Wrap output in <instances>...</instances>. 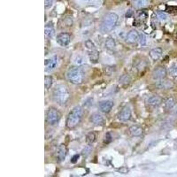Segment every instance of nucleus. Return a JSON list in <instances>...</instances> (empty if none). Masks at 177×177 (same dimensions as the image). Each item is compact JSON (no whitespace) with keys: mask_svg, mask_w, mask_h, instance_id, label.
<instances>
[{"mask_svg":"<svg viewBox=\"0 0 177 177\" xmlns=\"http://www.w3.org/2000/svg\"><path fill=\"white\" fill-rule=\"evenodd\" d=\"M118 20H119V17L115 13H107L102 21L101 25H100V31L103 34L111 32L115 27V26L117 25Z\"/></svg>","mask_w":177,"mask_h":177,"instance_id":"nucleus-3","label":"nucleus"},{"mask_svg":"<svg viewBox=\"0 0 177 177\" xmlns=\"http://www.w3.org/2000/svg\"><path fill=\"white\" fill-rule=\"evenodd\" d=\"M129 134L134 137H140L144 134V128L138 125H134L129 127Z\"/></svg>","mask_w":177,"mask_h":177,"instance_id":"nucleus-13","label":"nucleus"},{"mask_svg":"<svg viewBox=\"0 0 177 177\" xmlns=\"http://www.w3.org/2000/svg\"><path fill=\"white\" fill-rule=\"evenodd\" d=\"M53 84V78L51 76H46L44 77V86L45 90H50Z\"/></svg>","mask_w":177,"mask_h":177,"instance_id":"nucleus-24","label":"nucleus"},{"mask_svg":"<svg viewBox=\"0 0 177 177\" xmlns=\"http://www.w3.org/2000/svg\"><path fill=\"white\" fill-rule=\"evenodd\" d=\"M167 75V71L166 67L163 66H159V67H157L156 68H154L152 74V79L155 81H160V80L165 79Z\"/></svg>","mask_w":177,"mask_h":177,"instance_id":"nucleus-6","label":"nucleus"},{"mask_svg":"<svg viewBox=\"0 0 177 177\" xmlns=\"http://www.w3.org/2000/svg\"><path fill=\"white\" fill-rule=\"evenodd\" d=\"M176 104V99L174 98V97H169L165 99L164 101V106L167 110H170L172 109Z\"/></svg>","mask_w":177,"mask_h":177,"instance_id":"nucleus-18","label":"nucleus"},{"mask_svg":"<svg viewBox=\"0 0 177 177\" xmlns=\"http://www.w3.org/2000/svg\"><path fill=\"white\" fill-rule=\"evenodd\" d=\"M113 102L112 100H103L99 103L98 106H99V110L102 113H108L112 111L113 107Z\"/></svg>","mask_w":177,"mask_h":177,"instance_id":"nucleus-11","label":"nucleus"},{"mask_svg":"<svg viewBox=\"0 0 177 177\" xmlns=\"http://www.w3.org/2000/svg\"><path fill=\"white\" fill-rule=\"evenodd\" d=\"M118 119L121 121H128L131 119V109L129 106L127 105L122 108L118 115Z\"/></svg>","mask_w":177,"mask_h":177,"instance_id":"nucleus-9","label":"nucleus"},{"mask_svg":"<svg viewBox=\"0 0 177 177\" xmlns=\"http://www.w3.org/2000/svg\"><path fill=\"white\" fill-rule=\"evenodd\" d=\"M67 152V147H66L64 144H60V145L58 147V149H57V151H56V153H55L56 160L59 161V162L63 161V160L66 158Z\"/></svg>","mask_w":177,"mask_h":177,"instance_id":"nucleus-8","label":"nucleus"},{"mask_svg":"<svg viewBox=\"0 0 177 177\" xmlns=\"http://www.w3.org/2000/svg\"><path fill=\"white\" fill-rule=\"evenodd\" d=\"M58 65V58L53 57L50 59H45V71L51 72Z\"/></svg>","mask_w":177,"mask_h":177,"instance_id":"nucleus-15","label":"nucleus"},{"mask_svg":"<svg viewBox=\"0 0 177 177\" xmlns=\"http://www.w3.org/2000/svg\"><path fill=\"white\" fill-rule=\"evenodd\" d=\"M84 44H85V47H86L87 49L90 50V51H92V50H95V49H96L95 44H94L91 40H87V41H85Z\"/></svg>","mask_w":177,"mask_h":177,"instance_id":"nucleus-27","label":"nucleus"},{"mask_svg":"<svg viewBox=\"0 0 177 177\" xmlns=\"http://www.w3.org/2000/svg\"><path fill=\"white\" fill-rule=\"evenodd\" d=\"M53 1H54V0H44L45 7H49V6H51V4H53Z\"/></svg>","mask_w":177,"mask_h":177,"instance_id":"nucleus-33","label":"nucleus"},{"mask_svg":"<svg viewBox=\"0 0 177 177\" xmlns=\"http://www.w3.org/2000/svg\"><path fill=\"white\" fill-rule=\"evenodd\" d=\"M169 75L173 77H177V64H172L168 69Z\"/></svg>","mask_w":177,"mask_h":177,"instance_id":"nucleus-26","label":"nucleus"},{"mask_svg":"<svg viewBox=\"0 0 177 177\" xmlns=\"http://www.w3.org/2000/svg\"><path fill=\"white\" fill-rule=\"evenodd\" d=\"M90 121L91 123H93L94 125H97V126H99V125H103L104 122V117L103 115L100 114L99 113H94L90 115Z\"/></svg>","mask_w":177,"mask_h":177,"instance_id":"nucleus-12","label":"nucleus"},{"mask_svg":"<svg viewBox=\"0 0 177 177\" xmlns=\"http://www.w3.org/2000/svg\"><path fill=\"white\" fill-rule=\"evenodd\" d=\"M61 119V114L59 111L55 107H49L46 113V121L47 122L51 125H57Z\"/></svg>","mask_w":177,"mask_h":177,"instance_id":"nucleus-5","label":"nucleus"},{"mask_svg":"<svg viewBox=\"0 0 177 177\" xmlns=\"http://www.w3.org/2000/svg\"><path fill=\"white\" fill-rule=\"evenodd\" d=\"M91 152V147H90V146H88V147H86L85 149H83V151H82V155L84 156V157H87L90 153Z\"/></svg>","mask_w":177,"mask_h":177,"instance_id":"nucleus-30","label":"nucleus"},{"mask_svg":"<svg viewBox=\"0 0 177 177\" xmlns=\"http://www.w3.org/2000/svg\"><path fill=\"white\" fill-rule=\"evenodd\" d=\"M139 39V34L136 29H131L127 34L126 36V42L127 44H136Z\"/></svg>","mask_w":177,"mask_h":177,"instance_id":"nucleus-10","label":"nucleus"},{"mask_svg":"<svg viewBox=\"0 0 177 177\" xmlns=\"http://www.w3.org/2000/svg\"><path fill=\"white\" fill-rule=\"evenodd\" d=\"M138 41H139V43H140V44L142 46H144L146 44V37H145V36H144V33H140L139 34V39H138Z\"/></svg>","mask_w":177,"mask_h":177,"instance_id":"nucleus-28","label":"nucleus"},{"mask_svg":"<svg viewBox=\"0 0 177 177\" xmlns=\"http://www.w3.org/2000/svg\"><path fill=\"white\" fill-rule=\"evenodd\" d=\"M132 15H133V12L131 10H128L126 13V18H130Z\"/></svg>","mask_w":177,"mask_h":177,"instance_id":"nucleus-35","label":"nucleus"},{"mask_svg":"<svg viewBox=\"0 0 177 177\" xmlns=\"http://www.w3.org/2000/svg\"><path fill=\"white\" fill-rule=\"evenodd\" d=\"M104 45H105V47L108 50H113L116 47V42H115V40L113 37L110 36V37L106 38L105 43H104Z\"/></svg>","mask_w":177,"mask_h":177,"instance_id":"nucleus-19","label":"nucleus"},{"mask_svg":"<svg viewBox=\"0 0 177 177\" xmlns=\"http://www.w3.org/2000/svg\"><path fill=\"white\" fill-rule=\"evenodd\" d=\"M97 141V134L95 132H90L86 136V143L88 144H93Z\"/></svg>","mask_w":177,"mask_h":177,"instance_id":"nucleus-21","label":"nucleus"},{"mask_svg":"<svg viewBox=\"0 0 177 177\" xmlns=\"http://www.w3.org/2000/svg\"><path fill=\"white\" fill-rule=\"evenodd\" d=\"M157 16H158V19H160V20H162V21H166V20H167V15L165 13H163V12H158L157 13Z\"/></svg>","mask_w":177,"mask_h":177,"instance_id":"nucleus-29","label":"nucleus"},{"mask_svg":"<svg viewBox=\"0 0 177 177\" xmlns=\"http://www.w3.org/2000/svg\"><path fill=\"white\" fill-rule=\"evenodd\" d=\"M79 158H80V155H79V154H76V155H74V156H73V158H71V162H72L73 164H75V163H76V162L78 161Z\"/></svg>","mask_w":177,"mask_h":177,"instance_id":"nucleus-32","label":"nucleus"},{"mask_svg":"<svg viewBox=\"0 0 177 177\" xmlns=\"http://www.w3.org/2000/svg\"><path fill=\"white\" fill-rule=\"evenodd\" d=\"M162 102V99L160 97L157 96V95H152L150 96L147 100H146V103L149 106H152V107H158Z\"/></svg>","mask_w":177,"mask_h":177,"instance_id":"nucleus-14","label":"nucleus"},{"mask_svg":"<svg viewBox=\"0 0 177 177\" xmlns=\"http://www.w3.org/2000/svg\"><path fill=\"white\" fill-rule=\"evenodd\" d=\"M130 81H131V77L127 74L120 77V83L122 85H127L130 83Z\"/></svg>","mask_w":177,"mask_h":177,"instance_id":"nucleus-25","label":"nucleus"},{"mask_svg":"<svg viewBox=\"0 0 177 177\" xmlns=\"http://www.w3.org/2000/svg\"><path fill=\"white\" fill-rule=\"evenodd\" d=\"M52 98L60 105L66 104L70 99V93L68 88L65 84H58L52 91Z\"/></svg>","mask_w":177,"mask_h":177,"instance_id":"nucleus-1","label":"nucleus"},{"mask_svg":"<svg viewBox=\"0 0 177 177\" xmlns=\"http://www.w3.org/2000/svg\"><path fill=\"white\" fill-rule=\"evenodd\" d=\"M133 3L136 8H144L149 4V0H134Z\"/></svg>","mask_w":177,"mask_h":177,"instance_id":"nucleus-22","label":"nucleus"},{"mask_svg":"<svg viewBox=\"0 0 177 177\" xmlns=\"http://www.w3.org/2000/svg\"><path fill=\"white\" fill-rule=\"evenodd\" d=\"M89 59H90L91 63H94V64L98 63V61L99 59V53H98V51L92 50L89 53Z\"/></svg>","mask_w":177,"mask_h":177,"instance_id":"nucleus-20","label":"nucleus"},{"mask_svg":"<svg viewBox=\"0 0 177 177\" xmlns=\"http://www.w3.org/2000/svg\"><path fill=\"white\" fill-rule=\"evenodd\" d=\"M158 81V87L160 89H169L172 87V83L169 81H164V79H163V80H160Z\"/></svg>","mask_w":177,"mask_h":177,"instance_id":"nucleus-23","label":"nucleus"},{"mask_svg":"<svg viewBox=\"0 0 177 177\" xmlns=\"http://www.w3.org/2000/svg\"><path fill=\"white\" fill-rule=\"evenodd\" d=\"M162 54H163V50L159 47H157V48H154L150 51L149 55H150V58L152 59V60L154 61H157L161 57H162Z\"/></svg>","mask_w":177,"mask_h":177,"instance_id":"nucleus-16","label":"nucleus"},{"mask_svg":"<svg viewBox=\"0 0 177 177\" xmlns=\"http://www.w3.org/2000/svg\"><path fill=\"white\" fill-rule=\"evenodd\" d=\"M44 34H45V37L46 38H51L54 34H55V28H54V25L53 23L50 21L45 25V28H44Z\"/></svg>","mask_w":177,"mask_h":177,"instance_id":"nucleus-17","label":"nucleus"},{"mask_svg":"<svg viewBox=\"0 0 177 177\" xmlns=\"http://www.w3.org/2000/svg\"><path fill=\"white\" fill-rule=\"evenodd\" d=\"M111 141H112V136H111V134H110V133H107V134L105 135L104 143H106V144H109Z\"/></svg>","mask_w":177,"mask_h":177,"instance_id":"nucleus-31","label":"nucleus"},{"mask_svg":"<svg viewBox=\"0 0 177 177\" xmlns=\"http://www.w3.org/2000/svg\"><path fill=\"white\" fill-rule=\"evenodd\" d=\"M83 69L81 66H76V67H72L68 69L67 73V80L73 83V84H81L83 81Z\"/></svg>","mask_w":177,"mask_h":177,"instance_id":"nucleus-4","label":"nucleus"},{"mask_svg":"<svg viewBox=\"0 0 177 177\" xmlns=\"http://www.w3.org/2000/svg\"><path fill=\"white\" fill-rule=\"evenodd\" d=\"M118 171H119V172H121V173H122V174H127V173L128 172V168H127V167H123L120 168Z\"/></svg>","mask_w":177,"mask_h":177,"instance_id":"nucleus-34","label":"nucleus"},{"mask_svg":"<svg viewBox=\"0 0 177 177\" xmlns=\"http://www.w3.org/2000/svg\"><path fill=\"white\" fill-rule=\"evenodd\" d=\"M56 42L63 47L67 46L71 42V36L68 33H60L56 37Z\"/></svg>","mask_w":177,"mask_h":177,"instance_id":"nucleus-7","label":"nucleus"},{"mask_svg":"<svg viewBox=\"0 0 177 177\" xmlns=\"http://www.w3.org/2000/svg\"><path fill=\"white\" fill-rule=\"evenodd\" d=\"M82 116H83L82 108L79 105L75 106L70 111V113H68V115L67 117V121H66L67 127L70 129L76 127L81 123V121L82 120Z\"/></svg>","mask_w":177,"mask_h":177,"instance_id":"nucleus-2","label":"nucleus"}]
</instances>
